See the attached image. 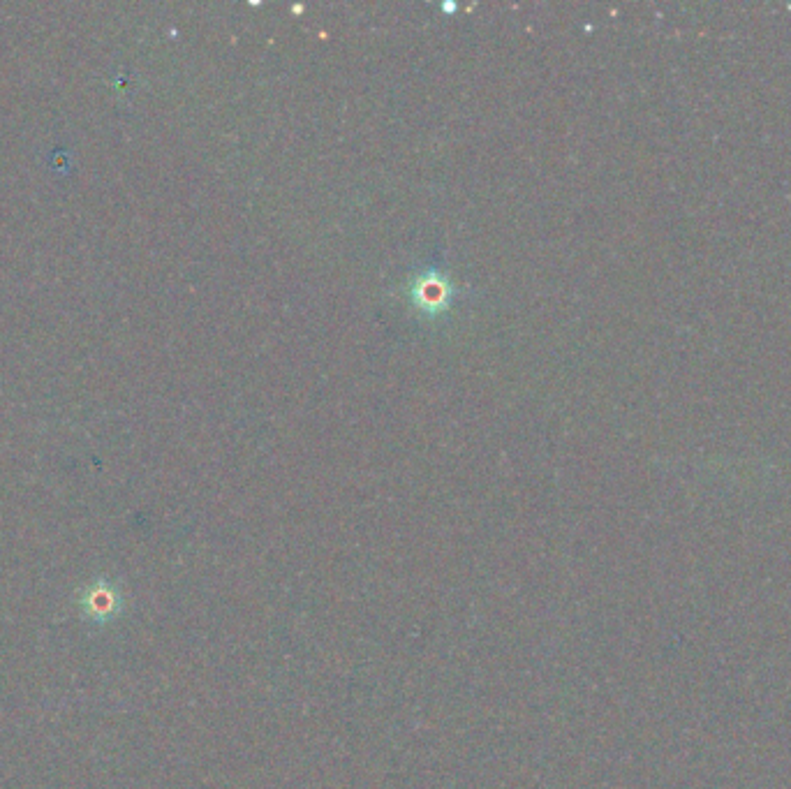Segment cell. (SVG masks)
Returning a JSON list of instances; mask_svg holds the SVG:
<instances>
[{
    "label": "cell",
    "mask_w": 791,
    "mask_h": 789,
    "mask_svg": "<svg viewBox=\"0 0 791 789\" xmlns=\"http://www.w3.org/2000/svg\"><path fill=\"white\" fill-rule=\"evenodd\" d=\"M417 301L428 311H435L447 301V287L440 278H426L417 287Z\"/></svg>",
    "instance_id": "7a4b0ae2"
},
{
    "label": "cell",
    "mask_w": 791,
    "mask_h": 789,
    "mask_svg": "<svg viewBox=\"0 0 791 789\" xmlns=\"http://www.w3.org/2000/svg\"><path fill=\"white\" fill-rule=\"evenodd\" d=\"M79 609L81 616L98 628L116 621L125 609L121 586L109 577H95L79 591Z\"/></svg>",
    "instance_id": "6da1fadb"
}]
</instances>
